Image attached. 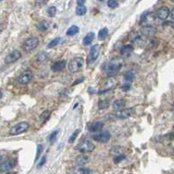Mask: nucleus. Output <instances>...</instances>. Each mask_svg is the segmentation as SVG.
Instances as JSON below:
<instances>
[{
  "label": "nucleus",
  "mask_w": 174,
  "mask_h": 174,
  "mask_svg": "<svg viewBox=\"0 0 174 174\" xmlns=\"http://www.w3.org/2000/svg\"><path fill=\"white\" fill-rule=\"evenodd\" d=\"M56 12H57V10H56V8L54 7V6H51V7L48 8V10H47L48 15L50 16V17H53V16L55 15Z\"/></svg>",
  "instance_id": "nucleus-30"
},
{
  "label": "nucleus",
  "mask_w": 174,
  "mask_h": 174,
  "mask_svg": "<svg viewBox=\"0 0 174 174\" xmlns=\"http://www.w3.org/2000/svg\"><path fill=\"white\" fill-rule=\"evenodd\" d=\"M122 68V64L120 62H115V61H110L105 63L102 67L103 71L106 73L108 75H113L117 74Z\"/></svg>",
  "instance_id": "nucleus-1"
},
{
  "label": "nucleus",
  "mask_w": 174,
  "mask_h": 174,
  "mask_svg": "<svg viewBox=\"0 0 174 174\" xmlns=\"http://www.w3.org/2000/svg\"><path fill=\"white\" fill-rule=\"evenodd\" d=\"M32 73L30 72V71H25V72H24L22 73L20 76L18 77V83L21 84V85H25V84L29 83L31 81H32Z\"/></svg>",
  "instance_id": "nucleus-10"
},
{
  "label": "nucleus",
  "mask_w": 174,
  "mask_h": 174,
  "mask_svg": "<svg viewBox=\"0 0 174 174\" xmlns=\"http://www.w3.org/2000/svg\"><path fill=\"white\" fill-rule=\"evenodd\" d=\"M2 95H3V94H2V92L0 91V99H1V97H2Z\"/></svg>",
  "instance_id": "nucleus-43"
},
{
  "label": "nucleus",
  "mask_w": 174,
  "mask_h": 174,
  "mask_svg": "<svg viewBox=\"0 0 174 174\" xmlns=\"http://www.w3.org/2000/svg\"><path fill=\"white\" fill-rule=\"evenodd\" d=\"M45 4V0H37L36 1V6H39V7H41V6H43Z\"/></svg>",
  "instance_id": "nucleus-35"
},
{
  "label": "nucleus",
  "mask_w": 174,
  "mask_h": 174,
  "mask_svg": "<svg viewBox=\"0 0 174 174\" xmlns=\"http://www.w3.org/2000/svg\"><path fill=\"white\" fill-rule=\"evenodd\" d=\"M2 161H3V158H2V156H0V164L2 163Z\"/></svg>",
  "instance_id": "nucleus-42"
},
{
  "label": "nucleus",
  "mask_w": 174,
  "mask_h": 174,
  "mask_svg": "<svg viewBox=\"0 0 174 174\" xmlns=\"http://www.w3.org/2000/svg\"><path fill=\"white\" fill-rule=\"evenodd\" d=\"M99 53H100V45H93V46L91 47L90 53H89V58H88V64H91V63H93L94 61H96L97 58H98Z\"/></svg>",
  "instance_id": "nucleus-7"
},
{
  "label": "nucleus",
  "mask_w": 174,
  "mask_h": 174,
  "mask_svg": "<svg viewBox=\"0 0 174 174\" xmlns=\"http://www.w3.org/2000/svg\"><path fill=\"white\" fill-rule=\"evenodd\" d=\"M124 159H125V156L123 154H120V155L115 156V158L114 159V161H115V163H119V162H121L122 160Z\"/></svg>",
  "instance_id": "nucleus-32"
},
{
  "label": "nucleus",
  "mask_w": 174,
  "mask_h": 174,
  "mask_svg": "<svg viewBox=\"0 0 174 174\" xmlns=\"http://www.w3.org/2000/svg\"><path fill=\"white\" fill-rule=\"evenodd\" d=\"M60 42H61V38H54L53 40H52V41L48 44V47H53V46H55V45H58Z\"/></svg>",
  "instance_id": "nucleus-28"
},
{
  "label": "nucleus",
  "mask_w": 174,
  "mask_h": 174,
  "mask_svg": "<svg viewBox=\"0 0 174 174\" xmlns=\"http://www.w3.org/2000/svg\"><path fill=\"white\" fill-rule=\"evenodd\" d=\"M122 152H123V149L121 146H114L113 148L111 149V151H110V153L114 156H117V155L122 154Z\"/></svg>",
  "instance_id": "nucleus-23"
},
{
  "label": "nucleus",
  "mask_w": 174,
  "mask_h": 174,
  "mask_svg": "<svg viewBox=\"0 0 174 174\" xmlns=\"http://www.w3.org/2000/svg\"><path fill=\"white\" fill-rule=\"evenodd\" d=\"M103 127V123L100 122H93L89 125V130L90 132H98Z\"/></svg>",
  "instance_id": "nucleus-16"
},
{
  "label": "nucleus",
  "mask_w": 174,
  "mask_h": 174,
  "mask_svg": "<svg viewBox=\"0 0 174 174\" xmlns=\"http://www.w3.org/2000/svg\"><path fill=\"white\" fill-rule=\"evenodd\" d=\"M172 110H173V112H174V102H173V104H172Z\"/></svg>",
  "instance_id": "nucleus-44"
},
{
  "label": "nucleus",
  "mask_w": 174,
  "mask_h": 174,
  "mask_svg": "<svg viewBox=\"0 0 174 174\" xmlns=\"http://www.w3.org/2000/svg\"><path fill=\"white\" fill-rule=\"evenodd\" d=\"M0 1H2V0H0Z\"/></svg>",
  "instance_id": "nucleus-46"
},
{
  "label": "nucleus",
  "mask_w": 174,
  "mask_h": 174,
  "mask_svg": "<svg viewBox=\"0 0 174 174\" xmlns=\"http://www.w3.org/2000/svg\"><path fill=\"white\" fill-rule=\"evenodd\" d=\"M89 158L88 156L85 155H81L75 159V165L78 166H82L84 165H86L87 163H89Z\"/></svg>",
  "instance_id": "nucleus-17"
},
{
  "label": "nucleus",
  "mask_w": 174,
  "mask_h": 174,
  "mask_svg": "<svg viewBox=\"0 0 174 174\" xmlns=\"http://www.w3.org/2000/svg\"><path fill=\"white\" fill-rule=\"evenodd\" d=\"M157 32L156 27L152 26V25H144L141 28V33L143 34V36L146 38H151L153 37Z\"/></svg>",
  "instance_id": "nucleus-9"
},
{
  "label": "nucleus",
  "mask_w": 174,
  "mask_h": 174,
  "mask_svg": "<svg viewBox=\"0 0 174 174\" xmlns=\"http://www.w3.org/2000/svg\"><path fill=\"white\" fill-rule=\"evenodd\" d=\"M29 123L26 122H18L15 124L11 130H10V134L12 135V136H16V135H19L21 133L25 132L27 129H29Z\"/></svg>",
  "instance_id": "nucleus-4"
},
{
  "label": "nucleus",
  "mask_w": 174,
  "mask_h": 174,
  "mask_svg": "<svg viewBox=\"0 0 174 174\" xmlns=\"http://www.w3.org/2000/svg\"><path fill=\"white\" fill-rule=\"evenodd\" d=\"M79 132H80V130H79V129H77V130H75V131L73 133V135L70 136V138H69V143H70V144H72V143L75 140L76 137H77V136H78V134H79Z\"/></svg>",
  "instance_id": "nucleus-31"
},
{
  "label": "nucleus",
  "mask_w": 174,
  "mask_h": 174,
  "mask_svg": "<svg viewBox=\"0 0 174 174\" xmlns=\"http://www.w3.org/2000/svg\"><path fill=\"white\" fill-rule=\"evenodd\" d=\"M170 16H171V18H172V20H174V8L172 9V11L170 12Z\"/></svg>",
  "instance_id": "nucleus-40"
},
{
  "label": "nucleus",
  "mask_w": 174,
  "mask_h": 174,
  "mask_svg": "<svg viewBox=\"0 0 174 174\" xmlns=\"http://www.w3.org/2000/svg\"><path fill=\"white\" fill-rule=\"evenodd\" d=\"M76 149L82 153H89L95 150V145L89 140L84 139L77 144Z\"/></svg>",
  "instance_id": "nucleus-2"
},
{
  "label": "nucleus",
  "mask_w": 174,
  "mask_h": 174,
  "mask_svg": "<svg viewBox=\"0 0 174 174\" xmlns=\"http://www.w3.org/2000/svg\"><path fill=\"white\" fill-rule=\"evenodd\" d=\"M13 166H14V163L12 160H6V161L1 163L0 164V172L6 173L12 169Z\"/></svg>",
  "instance_id": "nucleus-12"
},
{
  "label": "nucleus",
  "mask_w": 174,
  "mask_h": 174,
  "mask_svg": "<svg viewBox=\"0 0 174 174\" xmlns=\"http://www.w3.org/2000/svg\"><path fill=\"white\" fill-rule=\"evenodd\" d=\"M39 44V40L38 38H35V37H32V38H27L24 45H23V48L25 49V51H27V52H30L32 50L35 49Z\"/></svg>",
  "instance_id": "nucleus-5"
},
{
  "label": "nucleus",
  "mask_w": 174,
  "mask_h": 174,
  "mask_svg": "<svg viewBox=\"0 0 174 174\" xmlns=\"http://www.w3.org/2000/svg\"><path fill=\"white\" fill-rule=\"evenodd\" d=\"M172 1H173V2H174V0H172Z\"/></svg>",
  "instance_id": "nucleus-45"
},
{
  "label": "nucleus",
  "mask_w": 174,
  "mask_h": 174,
  "mask_svg": "<svg viewBox=\"0 0 174 174\" xmlns=\"http://www.w3.org/2000/svg\"><path fill=\"white\" fill-rule=\"evenodd\" d=\"M20 58H21V53L18 50H13L6 55L5 59V62L6 64H11V63H13L18 60H19Z\"/></svg>",
  "instance_id": "nucleus-8"
},
{
  "label": "nucleus",
  "mask_w": 174,
  "mask_h": 174,
  "mask_svg": "<svg viewBox=\"0 0 174 174\" xmlns=\"http://www.w3.org/2000/svg\"><path fill=\"white\" fill-rule=\"evenodd\" d=\"M95 38V33L94 32H89L83 38V44L85 45H88L90 44L91 42Z\"/></svg>",
  "instance_id": "nucleus-20"
},
{
  "label": "nucleus",
  "mask_w": 174,
  "mask_h": 174,
  "mask_svg": "<svg viewBox=\"0 0 174 174\" xmlns=\"http://www.w3.org/2000/svg\"><path fill=\"white\" fill-rule=\"evenodd\" d=\"M169 16H170V10L166 6L159 8L156 12V17L161 20H166Z\"/></svg>",
  "instance_id": "nucleus-11"
},
{
  "label": "nucleus",
  "mask_w": 174,
  "mask_h": 174,
  "mask_svg": "<svg viewBox=\"0 0 174 174\" xmlns=\"http://www.w3.org/2000/svg\"><path fill=\"white\" fill-rule=\"evenodd\" d=\"M85 2H86V0H77L78 5H82L85 4Z\"/></svg>",
  "instance_id": "nucleus-38"
},
{
  "label": "nucleus",
  "mask_w": 174,
  "mask_h": 174,
  "mask_svg": "<svg viewBox=\"0 0 174 174\" xmlns=\"http://www.w3.org/2000/svg\"><path fill=\"white\" fill-rule=\"evenodd\" d=\"M98 105L100 109H106L109 106V102L106 101V100H103V101H101L99 102Z\"/></svg>",
  "instance_id": "nucleus-26"
},
{
  "label": "nucleus",
  "mask_w": 174,
  "mask_h": 174,
  "mask_svg": "<svg viewBox=\"0 0 174 174\" xmlns=\"http://www.w3.org/2000/svg\"><path fill=\"white\" fill-rule=\"evenodd\" d=\"M49 27H50V24H49V22H47V21H42V22H40L38 25V30L40 31L48 30Z\"/></svg>",
  "instance_id": "nucleus-25"
},
{
  "label": "nucleus",
  "mask_w": 174,
  "mask_h": 174,
  "mask_svg": "<svg viewBox=\"0 0 174 174\" xmlns=\"http://www.w3.org/2000/svg\"><path fill=\"white\" fill-rule=\"evenodd\" d=\"M4 29H5V25H3V23L0 22V33L4 31Z\"/></svg>",
  "instance_id": "nucleus-39"
},
{
  "label": "nucleus",
  "mask_w": 174,
  "mask_h": 174,
  "mask_svg": "<svg viewBox=\"0 0 174 174\" xmlns=\"http://www.w3.org/2000/svg\"><path fill=\"white\" fill-rule=\"evenodd\" d=\"M133 50H134V47H133L132 45H125L121 47L120 54H121L122 56L128 57L129 55H130L131 53H133Z\"/></svg>",
  "instance_id": "nucleus-14"
},
{
  "label": "nucleus",
  "mask_w": 174,
  "mask_h": 174,
  "mask_svg": "<svg viewBox=\"0 0 174 174\" xmlns=\"http://www.w3.org/2000/svg\"><path fill=\"white\" fill-rule=\"evenodd\" d=\"M50 111H48V110H45L44 111L43 113L41 114V115H40V118L42 119V120H44V121H46L48 118H49V116H50Z\"/></svg>",
  "instance_id": "nucleus-29"
},
{
  "label": "nucleus",
  "mask_w": 174,
  "mask_h": 174,
  "mask_svg": "<svg viewBox=\"0 0 174 174\" xmlns=\"http://www.w3.org/2000/svg\"><path fill=\"white\" fill-rule=\"evenodd\" d=\"M124 80L126 81V82H132L133 81H134V79H135V75H134V73L133 72H131V71H128V72H126L125 74H124Z\"/></svg>",
  "instance_id": "nucleus-22"
},
{
  "label": "nucleus",
  "mask_w": 174,
  "mask_h": 174,
  "mask_svg": "<svg viewBox=\"0 0 174 174\" xmlns=\"http://www.w3.org/2000/svg\"><path fill=\"white\" fill-rule=\"evenodd\" d=\"M119 1H121V0H119Z\"/></svg>",
  "instance_id": "nucleus-47"
},
{
  "label": "nucleus",
  "mask_w": 174,
  "mask_h": 174,
  "mask_svg": "<svg viewBox=\"0 0 174 174\" xmlns=\"http://www.w3.org/2000/svg\"><path fill=\"white\" fill-rule=\"evenodd\" d=\"M45 157H43V158H42V159H41V161H40V163L38 164V167L42 166L45 164Z\"/></svg>",
  "instance_id": "nucleus-37"
},
{
  "label": "nucleus",
  "mask_w": 174,
  "mask_h": 174,
  "mask_svg": "<svg viewBox=\"0 0 174 174\" xmlns=\"http://www.w3.org/2000/svg\"><path fill=\"white\" fill-rule=\"evenodd\" d=\"M84 60L81 57H77L73 59L68 64V68L72 73H78L83 68Z\"/></svg>",
  "instance_id": "nucleus-3"
},
{
  "label": "nucleus",
  "mask_w": 174,
  "mask_h": 174,
  "mask_svg": "<svg viewBox=\"0 0 174 174\" xmlns=\"http://www.w3.org/2000/svg\"><path fill=\"white\" fill-rule=\"evenodd\" d=\"M112 106H113L114 110H116V111L121 110V109H122L124 108V106H125V102H124L122 99L116 100V101L114 102Z\"/></svg>",
  "instance_id": "nucleus-18"
},
{
  "label": "nucleus",
  "mask_w": 174,
  "mask_h": 174,
  "mask_svg": "<svg viewBox=\"0 0 174 174\" xmlns=\"http://www.w3.org/2000/svg\"><path fill=\"white\" fill-rule=\"evenodd\" d=\"M110 137H111V135L108 130L101 131V132H98L97 134L93 136V138L95 141L100 142V143H107L110 139Z\"/></svg>",
  "instance_id": "nucleus-6"
},
{
  "label": "nucleus",
  "mask_w": 174,
  "mask_h": 174,
  "mask_svg": "<svg viewBox=\"0 0 174 174\" xmlns=\"http://www.w3.org/2000/svg\"><path fill=\"white\" fill-rule=\"evenodd\" d=\"M87 12V8L86 6L82 5H78L76 8V14L78 16H83L86 14Z\"/></svg>",
  "instance_id": "nucleus-24"
},
{
  "label": "nucleus",
  "mask_w": 174,
  "mask_h": 174,
  "mask_svg": "<svg viewBox=\"0 0 174 174\" xmlns=\"http://www.w3.org/2000/svg\"><path fill=\"white\" fill-rule=\"evenodd\" d=\"M78 32H79V27L77 25H72V26H70L68 28L66 34L68 36H74V35H75L76 33H78Z\"/></svg>",
  "instance_id": "nucleus-21"
},
{
  "label": "nucleus",
  "mask_w": 174,
  "mask_h": 174,
  "mask_svg": "<svg viewBox=\"0 0 174 174\" xmlns=\"http://www.w3.org/2000/svg\"><path fill=\"white\" fill-rule=\"evenodd\" d=\"M80 172H82V173H89L90 170L88 169V168H81L80 169Z\"/></svg>",
  "instance_id": "nucleus-36"
},
{
  "label": "nucleus",
  "mask_w": 174,
  "mask_h": 174,
  "mask_svg": "<svg viewBox=\"0 0 174 174\" xmlns=\"http://www.w3.org/2000/svg\"><path fill=\"white\" fill-rule=\"evenodd\" d=\"M108 35H109V29L107 27H104V28H102V29H101V30L99 31L98 39L101 40V41H102V40H104L108 37Z\"/></svg>",
  "instance_id": "nucleus-19"
},
{
  "label": "nucleus",
  "mask_w": 174,
  "mask_h": 174,
  "mask_svg": "<svg viewBox=\"0 0 174 174\" xmlns=\"http://www.w3.org/2000/svg\"><path fill=\"white\" fill-rule=\"evenodd\" d=\"M108 6L111 9H115L118 6V3L116 0H108Z\"/></svg>",
  "instance_id": "nucleus-27"
},
{
  "label": "nucleus",
  "mask_w": 174,
  "mask_h": 174,
  "mask_svg": "<svg viewBox=\"0 0 174 174\" xmlns=\"http://www.w3.org/2000/svg\"><path fill=\"white\" fill-rule=\"evenodd\" d=\"M122 89H123L124 90H128L129 89H130V86H129V85H127V86H124V87H123Z\"/></svg>",
  "instance_id": "nucleus-41"
},
{
  "label": "nucleus",
  "mask_w": 174,
  "mask_h": 174,
  "mask_svg": "<svg viewBox=\"0 0 174 174\" xmlns=\"http://www.w3.org/2000/svg\"><path fill=\"white\" fill-rule=\"evenodd\" d=\"M66 61H63V60H61V61H56V62H54L53 65H52V70L54 71V72H59V71H61L62 69H64L65 67H66Z\"/></svg>",
  "instance_id": "nucleus-15"
},
{
  "label": "nucleus",
  "mask_w": 174,
  "mask_h": 174,
  "mask_svg": "<svg viewBox=\"0 0 174 174\" xmlns=\"http://www.w3.org/2000/svg\"><path fill=\"white\" fill-rule=\"evenodd\" d=\"M58 133H59V130H55L54 132L52 133V135H51L50 137H49L50 142H53V141L55 140V137H56V136H57V134H58Z\"/></svg>",
  "instance_id": "nucleus-33"
},
{
  "label": "nucleus",
  "mask_w": 174,
  "mask_h": 174,
  "mask_svg": "<svg viewBox=\"0 0 174 174\" xmlns=\"http://www.w3.org/2000/svg\"><path fill=\"white\" fill-rule=\"evenodd\" d=\"M134 113V109H122L121 110H118V112L115 114V116L118 118H128L130 115H132Z\"/></svg>",
  "instance_id": "nucleus-13"
},
{
  "label": "nucleus",
  "mask_w": 174,
  "mask_h": 174,
  "mask_svg": "<svg viewBox=\"0 0 174 174\" xmlns=\"http://www.w3.org/2000/svg\"><path fill=\"white\" fill-rule=\"evenodd\" d=\"M43 151V145L42 144H39L38 146V152H37V156H36V160L38 159V156L40 155V153Z\"/></svg>",
  "instance_id": "nucleus-34"
}]
</instances>
